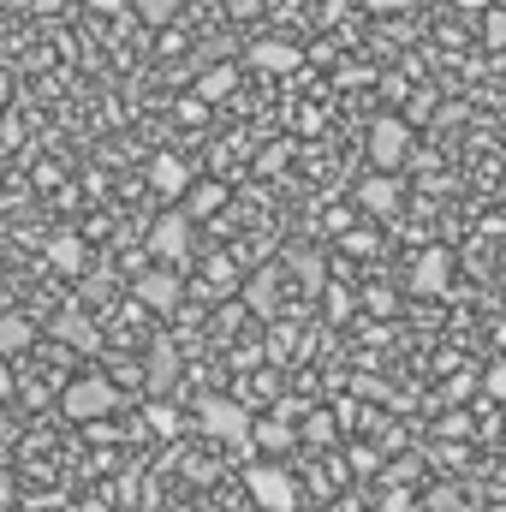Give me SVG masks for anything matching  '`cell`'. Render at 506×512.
I'll return each instance as SVG.
<instances>
[{"mask_svg":"<svg viewBox=\"0 0 506 512\" xmlns=\"http://www.w3.org/2000/svg\"><path fill=\"white\" fill-rule=\"evenodd\" d=\"M364 6H370V12H399L405 0H364Z\"/></svg>","mask_w":506,"mask_h":512,"instance_id":"cell-29","label":"cell"},{"mask_svg":"<svg viewBox=\"0 0 506 512\" xmlns=\"http://www.w3.org/2000/svg\"><path fill=\"white\" fill-rule=\"evenodd\" d=\"M179 120H185V126H197V120H203V102H197V96H185V102H179Z\"/></svg>","mask_w":506,"mask_h":512,"instance_id":"cell-26","label":"cell"},{"mask_svg":"<svg viewBox=\"0 0 506 512\" xmlns=\"http://www.w3.org/2000/svg\"><path fill=\"white\" fill-rule=\"evenodd\" d=\"M298 441H310V447H334V441H340V417H334V411H310L304 429H298Z\"/></svg>","mask_w":506,"mask_h":512,"instance_id":"cell-16","label":"cell"},{"mask_svg":"<svg viewBox=\"0 0 506 512\" xmlns=\"http://www.w3.org/2000/svg\"><path fill=\"white\" fill-rule=\"evenodd\" d=\"M245 304H251L256 316H274V274H256V280H245Z\"/></svg>","mask_w":506,"mask_h":512,"instance_id":"cell-19","label":"cell"},{"mask_svg":"<svg viewBox=\"0 0 506 512\" xmlns=\"http://www.w3.org/2000/svg\"><path fill=\"white\" fill-rule=\"evenodd\" d=\"M292 268H298V280H304L310 292L322 286V262H316V256H310V251H298V256H292Z\"/></svg>","mask_w":506,"mask_h":512,"instance_id":"cell-23","label":"cell"},{"mask_svg":"<svg viewBox=\"0 0 506 512\" xmlns=\"http://www.w3.org/2000/svg\"><path fill=\"white\" fill-rule=\"evenodd\" d=\"M358 203H364L370 215H381V221H387V215H399V203H405V185H399L393 173H370V179L358 185Z\"/></svg>","mask_w":506,"mask_h":512,"instance_id":"cell-9","label":"cell"},{"mask_svg":"<svg viewBox=\"0 0 506 512\" xmlns=\"http://www.w3.org/2000/svg\"><path fill=\"white\" fill-rule=\"evenodd\" d=\"M245 489L262 512H298V477L286 465H245Z\"/></svg>","mask_w":506,"mask_h":512,"instance_id":"cell-4","label":"cell"},{"mask_svg":"<svg viewBox=\"0 0 506 512\" xmlns=\"http://www.w3.org/2000/svg\"><path fill=\"white\" fill-rule=\"evenodd\" d=\"M197 423H203V435H209V441H227V447L251 453L256 417L245 411V399H221V393H203V399H197Z\"/></svg>","mask_w":506,"mask_h":512,"instance_id":"cell-1","label":"cell"},{"mask_svg":"<svg viewBox=\"0 0 506 512\" xmlns=\"http://www.w3.org/2000/svg\"><path fill=\"white\" fill-rule=\"evenodd\" d=\"M221 209H227V185H215V179L191 185V197H185V215H191V221H203V215H221Z\"/></svg>","mask_w":506,"mask_h":512,"instance_id":"cell-14","label":"cell"},{"mask_svg":"<svg viewBox=\"0 0 506 512\" xmlns=\"http://www.w3.org/2000/svg\"><path fill=\"white\" fill-rule=\"evenodd\" d=\"M173 376H179V352H173L167 340H155V346H149V387H155V393H167Z\"/></svg>","mask_w":506,"mask_h":512,"instance_id":"cell-15","label":"cell"},{"mask_svg":"<svg viewBox=\"0 0 506 512\" xmlns=\"http://www.w3.org/2000/svg\"><path fill=\"white\" fill-rule=\"evenodd\" d=\"M209 286H233V262H209Z\"/></svg>","mask_w":506,"mask_h":512,"instance_id":"cell-27","label":"cell"},{"mask_svg":"<svg viewBox=\"0 0 506 512\" xmlns=\"http://www.w3.org/2000/svg\"><path fill=\"white\" fill-rule=\"evenodd\" d=\"M483 48H495V54H506V12L495 6L489 18H483Z\"/></svg>","mask_w":506,"mask_h":512,"instance_id":"cell-21","label":"cell"},{"mask_svg":"<svg viewBox=\"0 0 506 512\" xmlns=\"http://www.w3.org/2000/svg\"><path fill=\"white\" fill-rule=\"evenodd\" d=\"M483 393H489V399H501V405H506V358L495 364V370H489V376H483Z\"/></svg>","mask_w":506,"mask_h":512,"instance_id":"cell-24","label":"cell"},{"mask_svg":"<svg viewBox=\"0 0 506 512\" xmlns=\"http://www.w3.org/2000/svg\"><path fill=\"white\" fill-rule=\"evenodd\" d=\"M48 262H54L60 274H84L90 251H84V239H72V233H66V239H54V245H48Z\"/></svg>","mask_w":506,"mask_h":512,"instance_id":"cell-17","label":"cell"},{"mask_svg":"<svg viewBox=\"0 0 506 512\" xmlns=\"http://www.w3.org/2000/svg\"><path fill=\"white\" fill-rule=\"evenodd\" d=\"M54 340H60V346H78V352H102V328H96L84 310H60V316H54Z\"/></svg>","mask_w":506,"mask_h":512,"instance_id":"cell-11","label":"cell"},{"mask_svg":"<svg viewBox=\"0 0 506 512\" xmlns=\"http://www.w3.org/2000/svg\"><path fill=\"white\" fill-rule=\"evenodd\" d=\"M251 447H262V453H286V447H298V429H292L286 417H256Z\"/></svg>","mask_w":506,"mask_h":512,"instance_id":"cell-12","label":"cell"},{"mask_svg":"<svg viewBox=\"0 0 506 512\" xmlns=\"http://www.w3.org/2000/svg\"><path fill=\"white\" fill-rule=\"evenodd\" d=\"M90 6H96V12H120V0H90Z\"/></svg>","mask_w":506,"mask_h":512,"instance_id":"cell-30","label":"cell"},{"mask_svg":"<svg viewBox=\"0 0 506 512\" xmlns=\"http://www.w3.org/2000/svg\"><path fill=\"white\" fill-rule=\"evenodd\" d=\"M501 12H506V0H501Z\"/></svg>","mask_w":506,"mask_h":512,"instance_id":"cell-32","label":"cell"},{"mask_svg":"<svg viewBox=\"0 0 506 512\" xmlns=\"http://www.w3.org/2000/svg\"><path fill=\"white\" fill-rule=\"evenodd\" d=\"M114 405H120V382L114 376H78V382L60 393V411L72 423H102Z\"/></svg>","mask_w":506,"mask_h":512,"instance_id":"cell-3","label":"cell"},{"mask_svg":"<svg viewBox=\"0 0 506 512\" xmlns=\"http://www.w3.org/2000/svg\"><path fill=\"white\" fill-rule=\"evenodd\" d=\"M381 512H417V507H411L405 489H387V495H381Z\"/></svg>","mask_w":506,"mask_h":512,"instance_id":"cell-25","label":"cell"},{"mask_svg":"<svg viewBox=\"0 0 506 512\" xmlns=\"http://www.w3.org/2000/svg\"><path fill=\"white\" fill-rule=\"evenodd\" d=\"M149 185H155L161 197H173V203L191 197V161H185V155H167V149L149 155Z\"/></svg>","mask_w":506,"mask_h":512,"instance_id":"cell-8","label":"cell"},{"mask_svg":"<svg viewBox=\"0 0 506 512\" xmlns=\"http://www.w3.org/2000/svg\"><path fill=\"white\" fill-rule=\"evenodd\" d=\"M30 352V322L24 316H0V358H18Z\"/></svg>","mask_w":506,"mask_h":512,"instance_id":"cell-18","label":"cell"},{"mask_svg":"<svg viewBox=\"0 0 506 512\" xmlns=\"http://www.w3.org/2000/svg\"><path fill=\"white\" fill-rule=\"evenodd\" d=\"M12 507V471H0V512Z\"/></svg>","mask_w":506,"mask_h":512,"instance_id":"cell-28","label":"cell"},{"mask_svg":"<svg viewBox=\"0 0 506 512\" xmlns=\"http://www.w3.org/2000/svg\"><path fill=\"white\" fill-rule=\"evenodd\" d=\"M191 245H197V227H191V215L185 209H161L155 215V227H149V256H161V268H185L191 262Z\"/></svg>","mask_w":506,"mask_h":512,"instance_id":"cell-2","label":"cell"},{"mask_svg":"<svg viewBox=\"0 0 506 512\" xmlns=\"http://www.w3.org/2000/svg\"><path fill=\"white\" fill-rule=\"evenodd\" d=\"M185 0H137V12H143V24H167L173 12H179Z\"/></svg>","mask_w":506,"mask_h":512,"instance_id":"cell-22","label":"cell"},{"mask_svg":"<svg viewBox=\"0 0 506 512\" xmlns=\"http://www.w3.org/2000/svg\"><path fill=\"white\" fill-rule=\"evenodd\" d=\"M245 66H256V72H298V66H304V54H298V42L268 36V42H251Z\"/></svg>","mask_w":506,"mask_h":512,"instance_id":"cell-10","label":"cell"},{"mask_svg":"<svg viewBox=\"0 0 506 512\" xmlns=\"http://www.w3.org/2000/svg\"><path fill=\"white\" fill-rule=\"evenodd\" d=\"M405 155H411V120H399V114H381L376 126H370V161H376L381 173H393Z\"/></svg>","mask_w":506,"mask_h":512,"instance_id":"cell-5","label":"cell"},{"mask_svg":"<svg viewBox=\"0 0 506 512\" xmlns=\"http://www.w3.org/2000/svg\"><path fill=\"white\" fill-rule=\"evenodd\" d=\"M447 286H453V251H441V245L417 251V262H411V292H417V298H435V292H447Z\"/></svg>","mask_w":506,"mask_h":512,"instance_id":"cell-7","label":"cell"},{"mask_svg":"<svg viewBox=\"0 0 506 512\" xmlns=\"http://www.w3.org/2000/svg\"><path fill=\"white\" fill-rule=\"evenodd\" d=\"M131 292H137V304H143V310L167 316V310H179V298H185V280H179L173 268H143Z\"/></svg>","mask_w":506,"mask_h":512,"instance_id":"cell-6","label":"cell"},{"mask_svg":"<svg viewBox=\"0 0 506 512\" xmlns=\"http://www.w3.org/2000/svg\"><path fill=\"white\" fill-rule=\"evenodd\" d=\"M143 423H149L155 435H179V411H173L167 399H149V405H143Z\"/></svg>","mask_w":506,"mask_h":512,"instance_id":"cell-20","label":"cell"},{"mask_svg":"<svg viewBox=\"0 0 506 512\" xmlns=\"http://www.w3.org/2000/svg\"><path fill=\"white\" fill-rule=\"evenodd\" d=\"M84 512H108V507H102V501H90V507H84Z\"/></svg>","mask_w":506,"mask_h":512,"instance_id":"cell-31","label":"cell"},{"mask_svg":"<svg viewBox=\"0 0 506 512\" xmlns=\"http://www.w3.org/2000/svg\"><path fill=\"white\" fill-rule=\"evenodd\" d=\"M233 90H239V66H209L197 78V102H227Z\"/></svg>","mask_w":506,"mask_h":512,"instance_id":"cell-13","label":"cell"}]
</instances>
